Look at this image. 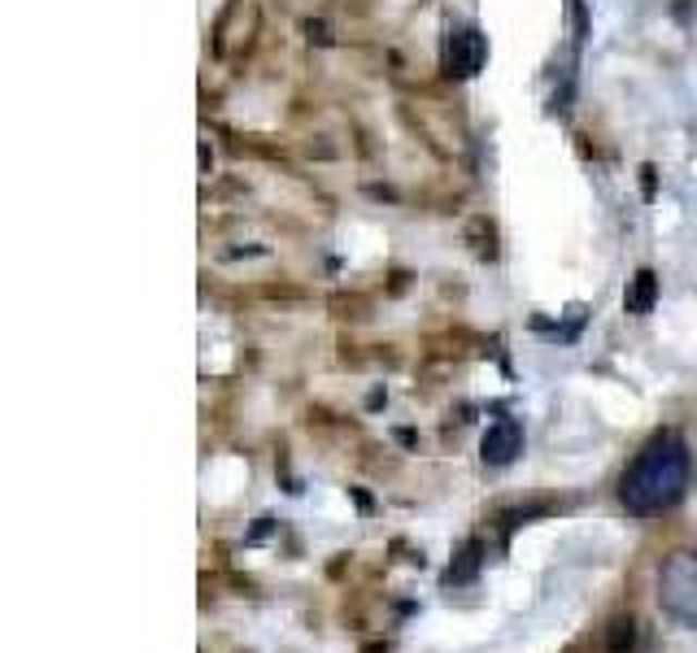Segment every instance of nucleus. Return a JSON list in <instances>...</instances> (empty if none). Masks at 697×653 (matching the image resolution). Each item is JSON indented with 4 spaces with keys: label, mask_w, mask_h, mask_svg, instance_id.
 <instances>
[{
    "label": "nucleus",
    "mask_w": 697,
    "mask_h": 653,
    "mask_svg": "<svg viewBox=\"0 0 697 653\" xmlns=\"http://www.w3.org/2000/svg\"><path fill=\"white\" fill-rule=\"evenodd\" d=\"M688 488V448L675 431H658L623 470L619 483V501L627 514L636 518H653L667 514Z\"/></svg>",
    "instance_id": "nucleus-1"
},
{
    "label": "nucleus",
    "mask_w": 697,
    "mask_h": 653,
    "mask_svg": "<svg viewBox=\"0 0 697 653\" xmlns=\"http://www.w3.org/2000/svg\"><path fill=\"white\" fill-rule=\"evenodd\" d=\"M658 605L684 623L697 627V553H671L658 570Z\"/></svg>",
    "instance_id": "nucleus-2"
},
{
    "label": "nucleus",
    "mask_w": 697,
    "mask_h": 653,
    "mask_svg": "<svg viewBox=\"0 0 697 653\" xmlns=\"http://www.w3.org/2000/svg\"><path fill=\"white\" fill-rule=\"evenodd\" d=\"M484 57H488V39H484L479 26H457V30H449V39H444V70H449L453 78L479 74Z\"/></svg>",
    "instance_id": "nucleus-3"
},
{
    "label": "nucleus",
    "mask_w": 697,
    "mask_h": 653,
    "mask_svg": "<svg viewBox=\"0 0 697 653\" xmlns=\"http://www.w3.org/2000/svg\"><path fill=\"white\" fill-rule=\"evenodd\" d=\"M479 453H484L488 466H510V461L523 453V427H518V418H497V422L484 431Z\"/></svg>",
    "instance_id": "nucleus-4"
},
{
    "label": "nucleus",
    "mask_w": 697,
    "mask_h": 653,
    "mask_svg": "<svg viewBox=\"0 0 697 653\" xmlns=\"http://www.w3.org/2000/svg\"><path fill=\"white\" fill-rule=\"evenodd\" d=\"M653 300H658V274L653 270H636L632 283H627V292H623V309L636 313V318H645L653 309Z\"/></svg>",
    "instance_id": "nucleus-5"
},
{
    "label": "nucleus",
    "mask_w": 697,
    "mask_h": 653,
    "mask_svg": "<svg viewBox=\"0 0 697 653\" xmlns=\"http://www.w3.org/2000/svg\"><path fill=\"white\" fill-rule=\"evenodd\" d=\"M475 570H479V540H466L457 562L449 566V583H466V579H475Z\"/></svg>",
    "instance_id": "nucleus-6"
},
{
    "label": "nucleus",
    "mask_w": 697,
    "mask_h": 653,
    "mask_svg": "<svg viewBox=\"0 0 697 653\" xmlns=\"http://www.w3.org/2000/svg\"><path fill=\"white\" fill-rule=\"evenodd\" d=\"M636 644V623L632 618H614L606 631V653H632Z\"/></svg>",
    "instance_id": "nucleus-7"
},
{
    "label": "nucleus",
    "mask_w": 697,
    "mask_h": 653,
    "mask_svg": "<svg viewBox=\"0 0 697 653\" xmlns=\"http://www.w3.org/2000/svg\"><path fill=\"white\" fill-rule=\"evenodd\" d=\"M309 35H314V39H318V44H327V39H331V35H327V26H322V22H309Z\"/></svg>",
    "instance_id": "nucleus-8"
},
{
    "label": "nucleus",
    "mask_w": 697,
    "mask_h": 653,
    "mask_svg": "<svg viewBox=\"0 0 697 653\" xmlns=\"http://www.w3.org/2000/svg\"><path fill=\"white\" fill-rule=\"evenodd\" d=\"M362 653H383V644H370V649H362Z\"/></svg>",
    "instance_id": "nucleus-9"
}]
</instances>
